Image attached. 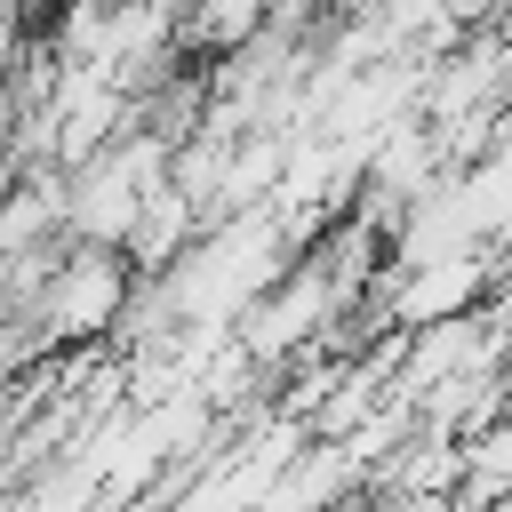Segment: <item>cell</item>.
Segmentation results:
<instances>
[{
  "instance_id": "obj_1",
  "label": "cell",
  "mask_w": 512,
  "mask_h": 512,
  "mask_svg": "<svg viewBox=\"0 0 512 512\" xmlns=\"http://www.w3.org/2000/svg\"><path fill=\"white\" fill-rule=\"evenodd\" d=\"M408 272H416V280L392 296V320H400V328L456 320V312H472L480 288H488V256H416Z\"/></svg>"
}]
</instances>
